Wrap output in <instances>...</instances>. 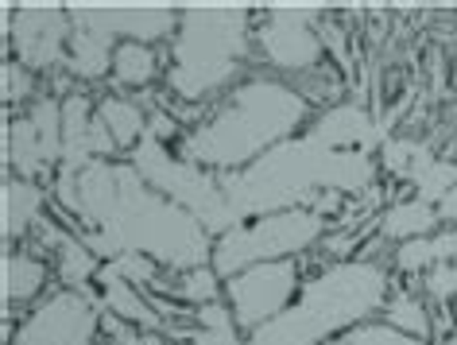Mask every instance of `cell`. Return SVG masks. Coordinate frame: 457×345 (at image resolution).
<instances>
[{
	"label": "cell",
	"instance_id": "d6986e66",
	"mask_svg": "<svg viewBox=\"0 0 457 345\" xmlns=\"http://www.w3.org/2000/svg\"><path fill=\"white\" fill-rule=\"evenodd\" d=\"M97 121L109 129V136L117 140V147H129V152H136V147H140V140L147 136V113L136 105V101L117 97V94L101 97Z\"/></svg>",
	"mask_w": 457,
	"mask_h": 345
},
{
	"label": "cell",
	"instance_id": "44dd1931",
	"mask_svg": "<svg viewBox=\"0 0 457 345\" xmlns=\"http://www.w3.org/2000/svg\"><path fill=\"white\" fill-rule=\"evenodd\" d=\"M43 283H47V264L39 257H31V252H12V248L4 252V299H8V307L36 299L43 291Z\"/></svg>",
	"mask_w": 457,
	"mask_h": 345
},
{
	"label": "cell",
	"instance_id": "f1b7e54d",
	"mask_svg": "<svg viewBox=\"0 0 457 345\" xmlns=\"http://www.w3.org/2000/svg\"><path fill=\"white\" fill-rule=\"evenodd\" d=\"M105 268H112L120 275V280H129V283H136V287H152V283H159V264L152 260V257H144V252H124V257H117L112 264H105Z\"/></svg>",
	"mask_w": 457,
	"mask_h": 345
},
{
	"label": "cell",
	"instance_id": "ffe728a7",
	"mask_svg": "<svg viewBox=\"0 0 457 345\" xmlns=\"http://www.w3.org/2000/svg\"><path fill=\"white\" fill-rule=\"evenodd\" d=\"M442 217L434 206H427L422 198H407V202H395L392 210H384L380 217V237L384 240H415V237H430L434 225H438Z\"/></svg>",
	"mask_w": 457,
	"mask_h": 345
},
{
	"label": "cell",
	"instance_id": "83f0119b",
	"mask_svg": "<svg viewBox=\"0 0 457 345\" xmlns=\"http://www.w3.org/2000/svg\"><path fill=\"white\" fill-rule=\"evenodd\" d=\"M345 338L353 345H427L422 338H411L403 330H392L387 322H364V326H353Z\"/></svg>",
	"mask_w": 457,
	"mask_h": 345
},
{
	"label": "cell",
	"instance_id": "603a6c76",
	"mask_svg": "<svg viewBox=\"0 0 457 345\" xmlns=\"http://www.w3.org/2000/svg\"><path fill=\"white\" fill-rule=\"evenodd\" d=\"M59 275H62V283L71 287V291H86V283L97 275V252L86 245L82 237H66L59 240Z\"/></svg>",
	"mask_w": 457,
	"mask_h": 345
},
{
	"label": "cell",
	"instance_id": "5b68a950",
	"mask_svg": "<svg viewBox=\"0 0 457 345\" xmlns=\"http://www.w3.org/2000/svg\"><path fill=\"white\" fill-rule=\"evenodd\" d=\"M129 164L140 171V179L147 182V187L159 190L175 206H182V210H190L205 229H210V233L225 237L228 229L241 225V217H237V210L225 198L221 175H213V171L190 164L187 156H170L155 136H144Z\"/></svg>",
	"mask_w": 457,
	"mask_h": 345
},
{
	"label": "cell",
	"instance_id": "7402d4cb",
	"mask_svg": "<svg viewBox=\"0 0 457 345\" xmlns=\"http://www.w3.org/2000/svg\"><path fill=\"white\" fill-rule=\"evenodd\" d=\"M159 71V55L147 47V43H120L117 55H112V78L120 86L144 89Z\"/></svg>",
	"mask_w": 457,
	"mask_h": 345
},
{
	"label": "cell",
	"instance_id": "7c38bea8",
	"mask_svg": "<svg viewBox=\"0 0 457 345\" xmlns=\"http://www.w3.org/2000/svg\"><path fill=\"white\" fill-rule=\"evenodd\" d=\"M74 28L105 31L124 43H155L179 31V13L167 4H66Z\"/></svg>",
	"mask_w": 457,
	"mask_h": 345
},
{
	"label": "cell",
	"instance_id": "836d02e7",
	"mask_svg": "<svg viewBox=\"0 0 457 345\" xmlns=\"http://www.w3.org/2000/svg\"><path fill=\"white\" fill-rule=\"evenodd\" d=\"M329 345H353V341L345 338V333H341V338H334V341H329Z\"/></svg>",
	"mask_w": 457,
	"mask_h": 345
},
{
	"label": "cell",
	"instance_id": "277c9868",
	"mask_svg": "<svg viewBox=\"0 0 457 345\" xmlns=\"http://www.w3.org/2000/svg\"><path fill=\"white\" fill-rule=\"evenodd\" d=\"M295 307L314 322L322 338L341 330L349 333L353 326H364L380 307H387V272L372 260H337L334 268L303 283Z\"/></svg>",
	"mask_w": 457,
	"mask_h": 345
},
{
	"label": "cell",
	"instance_id": "1f68e13d",
	"mask_svg": "<svg viewBox=\"0 0 457 345\" xmlns=\"http://www.w3.org/2000/svg\"><path fill=\"white\" fill-rule=\"evenodd\" d=\"M194 318H198V330H237V318H233V307L228 303H205V307H194Z\"/></svg>",
	"mask_w": 457,
	"mask_h": 345
},
{
	"label": "cell",
	"instance_id": "4316f807",
	"mask_svg": "<svg viewBox=\"0 0 457 345\" xmlns=\"http://www.w3.org/2000/svg\"><path fill=\"white\" fill-rule=\"evenodd\" d=\"M415 190H419L422 202L438 210V202L445 194L457 190V164H450V159H434V164L415 179Z\"/></svg>",
	"mask_w": 457,
	"mask_h": 345
},
{
	"label": "cell",
	"instance_id": "3957f363",
	"mask_svg": "<svg viewBox=\"0 0 457 345\" xmlns=\"http://www.w3.org/2000/svg\"><path fill=\"white\" fill-rule=\"evenodd\" d=\"M329 156H334V147H322L306 132L291 136V140L276 144L271 152H264L245 171L221 175L225 198L237 210V217L314 210V202L322 198V194H329L326 190Z\"/></svg>",
	"mask_w": 457,
	"mask_h": 345
},
{
	"label": "cell",
	"instance_id": "e575fe53",
	"mask_svg": "<svg viewBox=\"0 0 457 345\" xmlns=\"http://www.w3.org/2000/svg\"><path fill=\"white\" fill-rule=\"evenodd\" d=\"M187 345H194V341H187Z\"/></svg>",
	"mask_w": 457,
	"mask_h": 345
},
{
	"label": "cell",
	"instance_id": "4dcf8cb0",
	"mask_svg": "<svg viewBox=\"0 0 457 345\" xmlns=\"http://www.w3.org/2000/svg\"><path fill=\"white\" fill-rule=\"evenodd\" d=\"M24 97H31V71L20 59H8L4 63V101L16 105Z\"/></svg>",
	"mask_w": 457,
	"mask_h": 345
},
{
	"label": "cell",
	"instance_id": "7a4b0ae2",
	"mask_svg": "<svg viewBox=\"0 0 457 345\" xmlns=\"http://www.w3.org/2000/svg\"><path fill=\"white\" fill-rule=\"evenodd\" d=\"M248 16L245 4H194L179 8L175 63L167 86L182 101H202L228 86L248 55Z\"/></svg>",
	"mask_w": 457,
	"mask_h": 345
},
{
	"label": "cell",
	"instance_id": "ba28073f",
	"mask_svg": "<svg viewBox=\"0 0 457 345\" xmlns=\"http://www.w3.org/2000/svg\"><path fill=\"white\" fill-rule=\"evenodd\" d=\"M4 159L16 179H39L62 167V101L39 97L20 117H8Z\"/></svg>",
	"mask_w": 457,
	"mask_h": 345
},
{
	"label": "cell",
	"instance_id": "30bf717a",
	"mask_svg": "<svg viewBox=\"0 0 457 345\" xmlns=\"http://www.w3.org/2000/svg\"><path fill=\"white\" fill-rule=\"evenodd\" d=\"M322 16L318 4H276L268 8L264 24L256 28L260 55L279 71H314L322 63V36L314 31V20Z\"/></svg>",
	"mask_w": 457,
	"mask_h": 345
},
{
	"label": "cell",
	"instance_id": "52a82bcc",
	"mask_svg": "<svg viewBox=\"0 0 457 345\" xmlns=\"http://www.w3.org/2000/svg\"><path fill=\"white\" fill-rule=\"evenodd\" d=\"M295 291H299V264L295 260L256 264V268H245L225 280V303L233 307L237 330L245 333L279 318L291 307Z\"/></svg>",
	"mask_w": 457,
	"mask_h": 345
},
{
	"label": "cell",
	"instance_id": "f546056e",
	"mask_svg": "<svg viewBox=\"0 0 457 345\" xmlns=\"http://www.w3.org/2000/svg\"><path fill=\"white\" fill-rule=\"evenodd\" d=\"M422 287H427L430 299H438V303H450L457 295V264H438V268H430L422 275Z\"/></svg>",
	"mask_w": 457,
	"mask_h": 345
},
{
	"label": "cell",
	"instance_id": "d4e9b609",
	"mask_svg": "<svg viewBox=\"0 0 457 345\" xmlns=\"http://www.w3.org/2000/svg\"><path fill=\"white\" fill-rule=\"evenodd\" d=\"M380 152H384V167L392 171V175H399V179H411V182H415L422 171L438 159L427 144H419V140H387Z\"/></svg>",
	"mask_w": 457,
	"mask_h": 345
},
{
	"label": "cell",
	"instance_id": "8992f818",
	"mask_svg": "<svg viewBox=\"0 0 457 345\" xmlns=\"http://www.w3.org/2000/svg\"><path fill=\"white\" fill-rule=\"evenodd\" d=\"M326 217L314 210H283V214H264L253 222H241L228 229L225 237L213 240V272L228 280V275L256 268V264L271 260H291L306 252L314 240H322Z\"/></svg>",
	"mask_w": 457,
	"mask_h": 345
},
{
	"label": "cell",
	"instance_id": "d6a6232c",
	"mask_svg": "<svg viewBox=\"0 0 457 345\" xmlns=\"http://www.w3.org/2000/svg\"><path fill=\"white\" fill-rule=\"evenodd\" d=\"M438 217H442V222H457V190H450L438 202Z\"/></svg>",
	"mask_w": 457,
	"mask_h": 345
},
{
	"label": "cell",
	"instance_id": "2e32d148",
	"mask_svg": "<svg viewBox=\"0 0 457 345\" xmlns=\"http://www.w3.org/2000/svg\"><path fill=\"white\" fill-rule=\"evenodd\" d=\"M0 206H4V237L16 240L43 222V187L31 179H8L0 190Z\"/></svg>",
	"mask_w": 457,
	"mask_h": 345
},
{
	"label": "cell",
	"instance_id": "ac0fdd59",
	"mask_svg": "<svg viewBox=\"0 0 457 345\" xmlns=\"http://www.w3.org/2000/svg\"><path fill=\"white\" fill-rule=\"evenodd\" d=\"M457 260V229H442V233L430 237H415L403 240L395 248V268L407 275H427L438 264H453Z\"/></svg>",
	"mask_w": 457,
	"mask_h": 345
},
{
	"label": "cell",
	"instance_id": "cb8c5ba5",
	"mask_svg": "<svg viewBox=\"0 0 457 345\" xmlns=\"http://www.w3.org/2000/svg\"><path fill=\"white\" fill-rule=\"evenodd\" d=\"M384 322L392 330H403V333H411V338H422V341H427V333H430V315H427V307H422V299L415 291H395L392 299H387Z\"/></svg>",
	"mask_w": 457,
	"mask_h": 345
},
{
	"label": "cell",
	"instance_id": "484cf974",
	"mask_svg": "<svg viewBox=\"0 0 457 345\" xmlns=\"http://www.w3.org/2000/svg\"><path fill=\"white\" fill-rule=\"evenodd\" d=\"M221 291H225V283H221V275L213 272V264H202V268H194V272H182V280L175 283V295L187 299V303H194V307L217 303V295Z\"/></svg>",
	"mask_w": 457,
	"mask_h": 345
},
{
	"label": "cell",
	"instance_id": "d590c367",
	"mask_svg": "<svg viewBox=\"0 0 457 345\" xmlns=\"http://www.w3.org/2000/svg\"><path fill=\"white\" fill-rule=\"evenodd\" d=\"M453 264H457V260H453Z\"/></svg>",
	"mask_w": 457,
	"mask_h": 345
},
{
	"label": "cell",
	"instance_id": "4fadbf2b",
	"mask_svg": "<svg viewBox=\"0 0 457 345\" xmlns=\"http://www.w3.org/2000/svg\"><path fill=\"white\" fill-rule=\"evenodd\" d=\"M311 140H318L322 147H337V152H376V147L387 144V121L372 117L357 101H341V105H329L318 113V121L306 129Z\"/></svg>",
	"mask_w": 457,
	"mask_h": 345
},
{
	"label": "cell",
	"instance_id": "6da1fadb",
	"mask_svg": "<svg viewBox=\"0 0 457 345\" xmlns=\"http://www.w3.org/2000/svg\"><path fill=\"white\" fill-rule=\"evenodd\" d=\"M306 113L311 105L299 89L283 86L276 78H248L210 121H202L182 140V156L205 171L233 175V171L256 164L276 144L291 140L303 129Z\"/></svg>",
	"mask_w": 457,
	"mask_h": 345
},
{
	"label": "cell",
	"instance_id": "e0dca14e",
	"mask_svg": "<svg viewBox=\"0 0 457 345\" xmlns=\"http://www.w3.org/2000/svg\"><path fill=\"white\" fill-rule=\"evenodd\" d=\"M112 55H117V47H112L105 31L74 28L71 51H66V71L82 78V82H97V78H105L112 71Z\"/></svg>",
	"mask_w": 457,
	"mask_h": 345
},
{
	"label": "cell",
	"instance_id": "5bb4252c",
	"mask_svg": "<svg viewBox=\"0 0 457 345\" xmlns=\"http://www.w3.org/2000/svg\"><path fill=\"white\" fill-rule=\"evenodd\" d=\"M97 283H101V303H105V310L112 318L129 322V326L144 330V333H159V330H163V315L155 310L152 299L140 295V287H136V283L120 280L112 268H101Z\"/></svg>",
	"mask_w": 457,
	"mask_h": 345
},
{
	"label": "cell",
	"instance_id": "8fae6325",
	"mask_svg": "<svg viewBox=\"0 0 457 345\" xmlns=\"http://www.w3.org/2000/svg\"><path fill=\"white\" fill-rule=\"evenodd\" d=\"M97 310L86 291H54L12 333V345H97Z\"/></svg>",
	"mask_w": 457,
	"mask_h": 345
},
{
	"label": "cell",
	"instance_id": "9a60e30c",
	"mask_svg": "<svg viewBox=\"0 0 457 345\" xmlns=\"http://www.w3.org/2000/svg\"><path fill=\"white\" fill-rule=\"evenodd\" d=\"M94 121L97 109L86 94L62 97V167L59 171H86L94 164Z\"/></svg>",
	"mask_w": 457,
	"mask_h": 345
},
{
	"label": "cell",
	"instance_id": "9c48e42d",
	"mask_svg": "<svg viewBox=\"0 0 457 345\" xmlns=\"http://www.w3.org/2000/svg\"><path fill=\"white\" fill-rule=\"evenodd\" d=\"M8 13V39H12V55L28 71H51V66L66 63L71 51V13L59 4H4Z\"/></svg>",
	"mask_w": 457,
	"mask_h": 345
}]
</instances>
